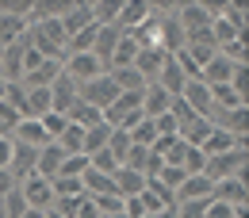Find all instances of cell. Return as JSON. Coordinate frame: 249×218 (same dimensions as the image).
I'll return each mask as SVG.
<instances>
[{
  "mask_svg": "<svg viewBox=\"0 0 249 218\" xmlns=\"http://www.w3.org/2000/svg\"><path fill=\"white\" fill-rule=\"evenodd\" d=\"M81 199L85 195H69V199H54V211L62 218H77V207H81Z\"/></svg>",
  "mask_w": 249,
  "mask_h": 218,
  "instance_id": "cell-43",
  "label": "cell"
},
{
  "mask_svg": "<svg viewBox=\"0 0 249 218\" xmlns=\"http://www.w3.org/2000/svg\"><path fill=\"white\" fill-rule=\"evenodd\" d=\"M42 218H62V215H58V211H54V207H50V211H42Z\"/></svg>",
  "mask_w": 249,
  "mask_h": 218,
  "instance_id": "cell-51",
  "label": "cell"
},
{
  "mask_svg": "<svg viewBox=\"0 0 249 218\" xmlns=\"http://www.w3.org/2000/svg\"><path fill=\"white\" fill-rule=\"evenodd\" d=\"M107 77L115 81L119 92H142V88H146V81H142V73H138L134 65H130V69H111Z\"/></svg>",
  "mask_w": 249,
  "mask_h": 218,
  "instance_id": "cell-28",
  "label": "cell"
},
{
  "mask_svg": "<svg viewBox=\"0 0 249 218\" xmlns=\"http://www.w3.org/2000/svg\"><path fill=\"white\" fill-rule=\"evenodd\" d=\"M0 58H4V46H0Z\"/></svg>",
  "mask_w": 249,
  "mask_h": 218,
  "instance_id": "cell-55",
  "label": "cell"
},
{
  "mask_svg": "<svg viewBox=\"0 0 249 218\" xmlns=\"http://www.w3.org/2000/svg\"><path fill=\"white\" fill-rule=\"evenodd\" d=\"M100 218H126V215H100Z\"/></svg>",
  "mask_w": 249,
  "mask_h": 218,
  "instance_id": "cell-53",
  "label": "cell"
},
{
  "mask_svg": "<svg viewBox=\"0 0 249 218\" xmlns=\"http://www.w3.org/2000/svg\"><path fill=\"white\" fill-rule=\"evenodd\" d=\"M211 103H215V111H234V107H246V100L234 92L230 84H211Z\"/></svg>",
  "mask_w": 249,
  "mask_h": 218,
  "instance_id": "cell-26",
  "label": "cell"
},
{
  "mask_svg": "<svg viewBox=\"0 0 249 218\" xmlns=\"http://www.w3.org/2000/svg\"><path fill=\"white\" fill-rule=\"evenodd\" d=\"M4 92H8V81H4V77H0V100H4Z\"/></svg>",
  "mask_w": 249,
  "mask_h": 218,
  "instance_id": "cell-52",
  "label": "cell"
},
{
  "mask_svg": "<svg viewBox=\"0 0 249 218\" xmlns=\"http://www.w3.org/2000/svg\"><path fill=\"white\" fill-rule=\"evenodd\" d=\"M50 100H54V111H58V115H65V111H69V103L77 100V84H73V81L62 73V77L50 84Z\"/></svg>",
  "mask_w": 249,
  "mask_h": 218,
  "instance_id": "cell-24",
  "label": "cell"
},
{
  "mask_svg": "<svg viewBox=\"0 0 249 218\" xmlns=\"http://www.w3.org/2000/svg\"><path fill=\"white\" fill-rule=\"evenodd\" d=\"M211 199V180L207 176H184V184L177 187V203H199Z\"/></svg>",
  "mask_w": 249,
  "mask_h": 218,
  "instance_id": "cell-17",
  "label": "cell"
},
{
  "mask_svg": "<svg viewBox=\"0 0 249 218\" xmlns=\"http://www.w3.org/2000/svg\"><path fill=\"white\" fill-rule=\"evenodd\" d=\"M107 138H111V126H107V123L85 130V153L92 157V153H100V150H107Z\"/></svg>",
  "mask_w": 249,
  "mask_h": 218,
  "instance_id": "cell-30",
  "label": "cell"
},
{
  "mask_svg": "<svg viewBox=\"0 0 249 218\" xmlns=\"http://www.w3.org/2000/svg\"><path fill=\"white\" fill-rule=\"evenodd\" d=\"M238 168H249V150H230V153L207 157V161H203V172H199V176H207V180L215 184V180H226V176H234Z\"/></svg>",
  "mask_w": 249,
  "mask_h": 218,
  "instance_id": "cell-3",
  "label": "cell"
},
{
  "mask_svg": "<svg viewBox=\"0 0 249 218\" xmlns=\"http://www.w3.org/2000/svg\"><path fill=\"white\" fill-rule=\"evenodd\" d=\"M184 176H188V172L180 168V165H161V172H157L154 180H157V184H165L169 191H173V195H177V187L184 184Z\"/></svg>",
  "mask_w": 249,
  "mask_h": 218,
  "instance_id": "cell-34",
  "label": "cell"
},
{
  "mask_svg": "<svg viewBox=\"0 0 249 218\" xmlns=\"http://www.w3.org/2000/svg\"><path fill=\"white\" fill-rule=\"evenodd\" d=\"M119 38H123V31H119V27H96V38H92V54L100 58V62H104V69H107V62H111V54H115Z\"/></svg>",
  "mask_w": 249,
  "mask_h": 218,
  "instance_id": "cell-15",
  "label": "cell"
},
{
  "mask_svg": "<svg viewBox=\"0 0 249 218\" xmlns=\"http://www.w3.org/2000/svg\"><path fill=\"white\" fill-rule=\"evenodd\" d=\"M115 96H119V88H115V81H111L107 73H100V77L89 81V84H77V100L92 103L96 111H107V107L115 103Z\"/></svg>",
  "mask_w": 249,
  "mask_h": 218,
  "instance_id": "cell-4",
  "label": "cell"
},
{
  "mask_svg": "<svg viewBox=\"0 0 249 218\" xmlns=\"http://www.w3.org/2000/svg\"><path fill=\"white\" fill-rule=\"evenodd\" d=\"M154 126H157V134H177V119L173 115H157Z\"/></svg>",
  "mask_w": 249,
  "mask_h": 218,
  "instance_id": "cell-47",
  "label": "cell"
},
{
  "mask_svg": "<svg viewBox=\"0 0 249 218\" xmlns=\"http://www.w3.org/2000/svg\"><path fill=\"white\" fill-rule=\"evenodd\" d=\"M180 54H184L188 62L199 69V73H203V65L218 54V46H215V42H184V50H180Z\"/></svg>",
  "mask_w": 249,
  "mask_h": 218,
  "instance_id": "cell-25",
  "label": "cell"
},
{
  "mask_svg": "<svg viewBox=\"0 0 249 218\" xmlns=\"http://www.w3.org/2000/svg\"><path fill=\"white\" fill-rule=\"evenodd\" d=\"M169 62V54L161 50V46H138V58H134V69L142 73V81L146 84H154L157 77H161V69Z\"/></svg>",
  "mask_w": 249,
  "mask_h": 218,
  "instance_id": "cell-7",
  "label": "cell"
},
{
  "mask_svg": "<svg viewBox=\"0 0 249 218\" xmlns=\"http://www.w3.org/2000/svg\"><path fill=\"white\" fill-rule=\"evenodd\" d=\"M12 153H16V142L0 138V168H12Z\"/></svg>",
  "mask_w": 249,
  "mask_h": 218,
  "instance_id": "cell-46",
  "label": "cell"
},
{
  "mask_svg": "<svg viewBox=\"0 0 249 218\" xmlns=\"http://www.w3.org/2000/svg\"><path fill=\"white\" fill-rule=\"evenodd\" d=\"M19 119H23V115H19L12 103H4V100H0V138H12V130L19 126Z\"/></svg>",
  "mask_w": 249,
  "mask_h": 218,
  "instance_id": "cell-39",
  "label": "cell"
},
{
  "mask_svg": "<svg viewBox=\"0 0 249 218\" xmlns=\"http://www.w3.org/2000/svg\"><path fill=\"white\" fill-rule=\"evenodd\" d=\"M8 191H16V176H12L8 168H0V199H4Z\"/></svg>",
  "mask_w": 249,
  "mask_h": 218,
  "instance_id": "cell-49",
  "label": "cell"
},
{
  "mask_svg": "<svg viewBox=\"0 0 249 218\" xmlns=\"http://www.w3.org/2000/svg\"><path fill=\"white\" fill-rule=\"evenodd\" d=\"M111 184H115V191L123 199H130V195H142L146 191V176L142 172H130V168H115L111 172Z\"/></svg>",
  "mask_w": 249,
  "mask_h": 218,
  "instance_id": "cell-19",
  "label": "cell"
},
{
  "mask_svg": "<svg viewBox=\"0 0 249 218\" xmlns=\"http://www.w3.org/2000/svg\"><path fill=\"white\" fill-rule=\"evenodd\" d=\"M146 157H150V150H146V146H130L119 168H130V172H142V168H146Z\"/></svg>",
  "mask_w": 249,
  "mask_h": 218,
  "instance_id": "cell-41",
  "label": "cell"
},
{
  "mask_svg": "<svg viewBox=\"0 0 249 218\" xmlns=\"http://www.w3.org/2000/svg\"><path fill=\"white\" fill-rule=\"evenodd\" d=\"M38 123H42V130H46V138H50V142H58V138H62V130L69 126V119H65V115H58V111H46Z\"/></svg>",
  "mask_w": 249,
  "mask_h": 218,
  "instance_id": "cell-37",
  "label": "cell"
},
{
  "mask_svg": "<svg viewBox=\"0 0 249 218\" xmlns=\"http://www.w3.org/2000/svg\"><path fill=\"white\" fill-rule=\"evenodd\" d=\"M211 203H226V207H249V168H238L234 176L215 180V184H211Z\"/></svg>",
  "mask_w": 249,
  "mask_h": 218,
  "instance_id": "cell-1",
  "label": "cell"
},
{
  "mask_svg": "<svg viewBox=\"0 0 249 218\" xmlns=\"http://www.w3.org/2000/svg\"><path fill=\"white\" fill-rule=\"evenodd\" d=\"M77 218H100V211H96V203L89 199V195L81 199V207H77Z\"/></svg>",
  "mask_w": 249,
  "mask_h": 218,
  "instance_id": "cell-48",
  "label": "cell"
},
{
  "mask_svg": "<svg viewBox=\"0 0 249 218\" xmlns=\"http://www.w3.org/2000/svg\"><path fill=\"white\" fill-rule=\"evenodd\" d=\"M218 19L222 23H230L234 31L246 38V27H249V12L242 8V4H230V0H222V12H218Z\"/></svg>",
  "mask_w": 249,
  "mask_h": 218,
  "instance_id": "cell-27",
  "label": "cell"
},
{
  "mask_svg": "<svg viewBox=\"0 0 249 218\" xmlns=\"http://www.w3.org/2000/svg\"><path fill=\"white\" fill-rule=\"evenodd\" d=\"M12 142H16V146H31V150L50 146V138H46V130H42L38 119H19V126L12 130Z\"/></svg>",
  "mask_w": 249,
  "mask_h": 218,
  "instance_id": "cell-12",
  "label": "cell"
},
{
  "mask_svg": "<svg viewBox=\"0 0 249 218\" xmlns=\"http://www.w3.org/2000/svg\"><path fill=\"white\" fill-rule=\"evenodd\" d=\"M0 215H4V199H0Z\"/></svg>",
  "mask_w": 249,
  "mask_h": 218,
  "instance_id": "cell-54",
  "label": "cell"
},
{
  "mask_svg": "<svg viewBox=\"0 0 249 218\" xmlns=\"http://www.w3.org/2000/svg\"><path fill=\"white\" fill-rule=\"evenodd\" d=\"M207 211V199H199V203H177V218H203Z\"/></svg>",
  "mask_w": 249,
  "mask_h": 218,
  "instance_id": "cell-44",
  "label": "cell"
},
{
  "mask_svg": "<svg viewBox=\"0 0 249 218\" xmlns=\"http://www.w3.org/2000/svg\"><path fill=\"white\" fill-rule=\"evenodd\" d=\"M180 100H184L199 119H211V111H215V103H211V88H207L203 81H188L184 92H180Z\"/></svg>",
  "mask_w": 249,
  "mask_h": 218,
  "instance_id": "cell-9",
  "label": "cell"
},
{
  "mask_svg": "<svg viewBox=\"0 0 249 218\" xmlns=\"http://www.w3.org/2000/svg\"><path fill=\"white\" fill-rule=\"evenodd\" d=\"M154 84H161L165 92H169V96H173V100H177V96L184 92L188 77H184V69H180V65H177V62H173V58H169V62H165V69H161V77H157Z\"/></svg>",
  "mask_w": 249,
  "mask_h": 218,
  "instance_id": "cell-21",
  "label": "cell"
},
{
  "mask_svg": "<svg viewBox=\"0 0 249 218\" xmlns=\"http://www.w3.org/2000/svg\"><path fill=\"white\" fill-rule=\"evenodd\" d=\"M123 215H126V218H146V203H142V195L123 199Z\"/></svg>",
  "mask_w": 249,
  "mask_h": 218,
  "instance_id": "cell-45",
  "label": "cell"
},
{
  "mask_svg": "<svg viewBox=\"0 0 249 218\" xmlns=\"http://www.w3.org/2000/svg\"><path fill=\"white\" fill-rule=\"evenodd\" d=\"M62 31H65V38H73L77 31H85V27H92V4L89 0H73V8L65 12L62 19Z\"/></svg>",
  "mask_w": 249,
  "mask_h": 218,
  "instance_id": "cell-11",
  "label": "cell"
},
{
  "mask_svg": "<svg viewBox=\"0 0 249 218\" xmlns=\"http://www.w3.org/2000/svg\"><path fill=\"white\" fill-rule=\"evenodd\" d=\"M173 16L184 27V38L199 34V31H211V23H215L211 12H207V0H173Z\"/></svg>",
  "mask_w": 249,
  "mask_h": 218,
  "instance_id": "cell-2",
  "label": "cell"
},
{
  "mask_svg": "<svg viewBox=\"0 0 249 218\" xmlns=\"http://www.w3.org/2000/svg\"><path fill=\"white\" fill-rule=\"evenodd\" d=\"M146 19H150V0H126V4H119L115 27H119V31H138Z\"/></svg>",
  "mask_w": 249,
  "mask_h": 218,
  "instance_id": "cell-10",
  "label": "cell"
},
{
  "mask_svg": "<svg viewBox=\"0 0 249 218\" xmlns=\"http://www.w3.org/2000/svg\"><path fill=\"white\" fill-rule=\"evenodd\" d=\"M54 187V199H69V195H85V184L77 180V176H54L50 180Z\"/></svg>",
  "mask_w": 249,
  "mask_h": 218,
  "instance_id": "cell-33",
  "label": "cell"
},
{
  "mask_svg": "<svg viewBox=\"0 0 249 218\" xmlns=\"http://www.w3.org/2000/svg\"><path fill=\"white\" fill-rule=\"evenodd\" d=\"M203 157H218V153H230V150H246V134H230V130H218L211 126V134L203 138Z\"/></svg>",
  "mask_w": 249,
  "mask_h": 218,
  "instance_id": "cell-8",
  "label": "cell"
},
{
  "mask_svg": "<svg viewBox=\"0 0 249 218\" xmlns=\"http://www.w3.org/2000/svg\"><path fill=\"white\" fill-rule=\"evenodd\" d=\"M62 73L73 84H89V81H96V77L107 73V69H104V62H100L96 54H69L65 65H62Z\"/></svg>",
  "mask_w": 249,
  "mask_h": 218,
  "instance_id": "cell-6",
  "label": "cell"
},
{
  "mask_svg": "<svg viewBox=\"0 0 249 218\" xmlns=\"http://www.w3.org/2000/svg\"><path fill=\"white\" fill-rule=\"evenodd\" d=\"M27 34V16L19 12H0V46H12Z\"/></svg>",
  "mask_w": 249,
  "mask_h": 218,
  "instance_id": "cell-16",
  "label": "cell"
},
{
  "mask_svg": "<svg viewBox=\"0 0 249 218\" xmlns=\"http://www.w3.org/2000/svg\"><path fill=\"white\" fill-rule=\"evenodd\" d=\"M100 215H123V195H89Z\"/></svg>",
  "mask_w": 249,
  "mask_h": 218,
  "instance_id": "cell-42",
  "label": "cell"
},
{
  "mask_svg": "<svg viewBox=\"0 0 249 218\" xmlns=\"http://www.w3.org/2000/svg\"><path fill=\"white\" fill-rule=\"evenodd\" d=\"M58 150H62V153H85V130L69 123L62 130V138H58Z\"/></svg>",
  "mask_w": 249,
  "mask_h": 218,
  "instance_id": "cell-29",
  "label": "cell"
},
{
  "mask_svg": "<svg viewBox=\"0 0 249 218\" xmlns=\"http://www.w3.org/2000/svg\"><path fill=\"white\" fill-rule=\"evenodd\" d=\"M230 73H234V65L226 62L222 54H215L211 62L203 65V73H199V81H203L207 88H211V84H230Z\"/></svg>",
  "mask_w": 249,
  "mask_h": 218,
  "instance_id": "cell-22",
  "label": "cell"
},
{
  "mask_svg": "<svg viewBox=\"0 0 249 218\" xmlns=\"http://www.w3.org/2000/svg\"><path fill=\"white\" fill-rule=\"evenodd\" d=\"M0 218H4V215H0Z\"/></svg>",
  "mask_w": 249,
  "mask_h": 218,
  "instance_id": "cell-56",
  "label": "cell"
},
{
  "mask_svg": "<svg viewBox=\"0 0 249 218\" xmlns=\"http://www.w3.org/2000/svg\"><path fill=\"white\" fill-rule=\"evenodd\" d=\"M218 54L226 58L230 65H246L249 50H246V38H234V42H226V46H218Z\"/></svg>",
  "mask_w": 249,
  "mask_h": 218,
  "instance_id": "cell-40",
  "label": "cell"
},
{
  "mask_svg": "<svg viewBox=\"0 0 249 218\" xmlns=\"http://www.w3.org/2000/svg\"><path fill=\"white\" fill-rule=\"evenodd\" d=\"M65 119H69L73 126H81V130H92V126L104 123V111H96L92 103H85V100H73L69 111H65Z\"/></svg>",
  "mask_w": 249,
  "mask_h": 218,
  "instance_id": "cell-14",
  "label": "cell"
},
{
  "mask_svg": "<svg viewBox=\"0 0 249 218\" xmlns=\"http://www.w3.org/2000/svg\"><path fill=\"white\" fill-rule=\"evenodd\" d=\"M203 161H207V157H203V150H199V146H184L180 168H184L188 176H199V172H203Z\"/></svg>",
  "mask_w": 249,
  "mask_h": 218,
  "instance_id": "cell-35",
  "label": "cell"
},
{
  "mask_svg": "<svg viewBox=\"0 0 249 218\" xmlns=\"http://www.w3.org/2000/svg\"><path fill=\"white\" fill-rule=\"evenodd\" d=\"M134 58H138V42H134V34L123 31L119 46H115V54H111V62H107V73H111V69H130Z\"/></svg>",
  "mask_w": 249,
  "mask_h": 218,
  "instance_id": "cell-23",
  "label": "cell"
},
{
  "mask_svg": "<svg viewBox=\"0 0 249 218\" xmlns=\"http://www.w3.org/2000/svg\"><path fill=\"white\" fill-rule=\"evenodd\" d=\"M92 38H96V23L85 27V31H77L65 42V58H69V54H92Z\"/></svg>",
  "mask_w": 249,
  "mask_h": 218,
  "instance_id": "cell-31",
  "label": "cell"
},
{
  "mask_svg": "<svg viewBox=\"0 0 249 218\" xmlns=\"http://www.w3.org/2000/svg\"><path fill=\"white\" fill-rule=\"evenodd\" d=\"M130 146H134V142H130V134H126V130H111V138H107V153L115 157L119 165H123V157H126Z\"/></svg>",
  "mask_w": 249,
  "mask_h": 218,
  "instance_id": "cell-38",
  "label": "cell"
},
{
  "mask_svg": "<svg viewBox=\"0 0 249 218\" xmlns=\"http://www.w3.org/2000/svg\"><path fill=\"white\" fill-rule=\"evenodd\" d=\"M62 150H58V142H50V146H42L38 157H35V172L38 176H46V180H54L58 176V168H62Z\"/></svg>",
  "mask_w": 249,
  "mask_h": 218,
  "instance_id": "cell-18",
  "label": "cell"
},
{
  "mask_svg": "<svg viewBox=\"0 0 249 218\" xmlns=\"http://www.w3.org/2000/svg\"><path fill=\"white\" fill-rule=\"evenodd\" d=\"M89 172V153H65L62 157V168H58V176H85Z\"/></svg>",
  "mask_w": 249,
  "mask_h": 218,
  "instance_id": "cell-32",
  "label": "cell"
},
{
  "mask_svg": "<svg viewBox=\"0 0 249 218\" xmlns=\"http://www.w3.org/2000/svg\"><path fill=\"white\" fill-rule=\"evenodd\" d=\"M23 218H42V211H35V207H27V211H23Z\"/></svg>",
  "mask_w": 249,
  "mask_h": 218,
  "instance_id": "cell-50",
  "label": "cell"
},
{
  "mask_svg": "<svg viewBox=\"0 0 249 218\" xmlns=\"http://www.w3.org/2000/svg\"><path fill=\"white\" fill-rule=\"evenodd\" d=\"M154 138H157L154 119H138V126L130 130V142H134V146H146V150H150V146H154Z\"/></svg>",
  "mask_w": 249,
  "mask_h": 218,
  "instance_id": "cell-36",
  "label": "cell"
},
{
  "mask_svg": "<svg viewBox=\"0 0 249 218\" xmlns=\"http://www.w3.org/2000/svg\"><path fill=\"white\" fill-rule=\"evenodd\" d=\"M16 187H19L23 203H27V207H35V211H50V207H54V187H50V180H46V176L31 172V176H23Z\"/></svg>",
  "mask_w": 249,
  "mask_h": 218,
  "instance_id": "cell-5",
  "label": "cell"
},
{
  "mask_svg": "<svg viewBox=\"0 0 249 218\" xmlns=\"http://www.w3.org/2000/svg\"><path fill=\"white\" fill-rule=\"evenodd\" d=\"M169 107H173V96L165 92L161 84H146V92H142V115L157 119V115H169Z\"/></svg>",
  "mask_w": 249,
  "mask_h": 218,
  "instance_id": "cell-13",
  "label": "cell"
},
{
  "mask_svg": "<svg viewBox=\"0 0 249 218\" xmlns=\"http://www.w3.org/2000/svg\"><path fill=\"white\" fill-rule=\"evenodd\" d=\"M58 77H62V62H42L38 69H31L19 84H23V88H50Z\"/></svg>",
  "mask_w": 249,
  "mask_h": 218,
  "instance_id": "cell-20",
  "label": "cell"
}]
</instances>
